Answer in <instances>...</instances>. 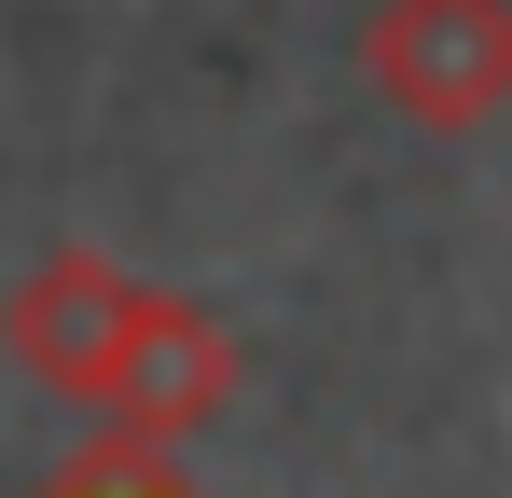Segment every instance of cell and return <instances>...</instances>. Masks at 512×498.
Here are the masks:
<instances>
[{"label":"cell","mask_w":512,"mask_h":498,"mask_svg":"<svg viewBox=\"0 0 512 498\" xmlns=\"http://www.w3.org/2000/svg\"><path fill=\"white\" fill-rule=\"evenodd\" d=\"M360 70L374 97L429 125V139H485L512 111V0H388L360 28Z\"/></svg>","instance_id":"obj_1"},{"label":"cell","mask_w":512,"mask_h":498,"mask_svg":"<svg viewBox=\"0 0 512 498\" xmlns=\"http://www.w3.org/2000/svg\"><path fill=\"white\" fill-rule=\"evenodd\" d=\"M139 291H153V277H125V263H111V249H84V236H70V249H42V263L14 277V305H0L14 374L97 415L111 360H125V319H139Z\"/></svg>","instance_id":"obj_2"},{"label":"cell","mask_w":512,"mask_h":498,"mask_svg":"<svg viewBox=\"0 0 512 498\" xmlns=\"http://www.w3.org/2000/svg\"><path fill=\"white\" fill-rule=\"evenodd\" d=\"M236 374H250V346L208 319L194 291H139L125 360H111V388H97V429H125V443H194L208 415L236 402Z\"/></svg>","instance_id":"obj_3"},{"label":"cell","mask_w":512,"mask_h":498,"mask_svg":"<svg viewBox=\"0 0 512 498\" xmlns=\"http://www.w3.org/2000/svg\"><path fill=\"white\" fill-rule=\"evenodd\" d=\"M42 498H208V485L180 471V443H125V429H97V443H84Z\"/></svg>","instance_id":"obj_4"}]
</instances>
